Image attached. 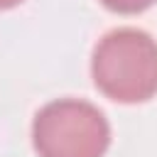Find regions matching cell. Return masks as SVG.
<instances>
[{"instance_id":"4","label":"cell","mask_w":157,"mask_h":157,"mask_svg":"<svg viewBox=\"0 0 157 157\" xmlns=\"http://www.w3.org/2000/svg\"><path fill=\"white\" fill-rule=\"evenodd\" d=\"M22 0H0V10H7V7H15V5H20Z\"/></svg>"},{"instance_id":"1","label":"cell","mask_w":157,"mask_h":157,"mask_svg":"<svg viewBox=\"0 0 157 157\" xmlns=\"http://www.w3.org/2000/svg\"><path fill=\"white\" fill-rule=\"evenodd\" d=\"M96 86L118 103H142L157 93V42L135 27L108 32L93 49Z\"/></svg>"},{"instance_id":"3","label":"cell","mask_w":157,"mask_h":157,"mask_svg":"<svg viewBox=\"0 0 157 157\" xmlns=\"http://www.w3.org/2000/svg\"><path fill=\"white\" fill-rule=\"evenodd\" d=\"M108 10L113 12H120V15H135V12H142L147 10L155 0H101Z\"/></svg>"},{"instance_id":"2","label":"cell","mask_w":157,"mask_h":157,"mask_svg":"<svg viewBox=\"0 0 157 157\" xmlns=\"http://www.w3.org/2000/svg\"><path fill=\"white\" fill-rule=\"evenodd\" d=\"M32 140L39 157H103L110 128L96 105L78 98H59L34 115Z\"/></svg>"}]
</instances>
